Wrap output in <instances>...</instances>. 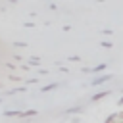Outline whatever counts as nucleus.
<instances>
[{"label":"nucleus","mask_w":123,"mask_h":123,"mask_svg":"<svg viewBox=\"0 0 123 123\" xmlns=\"http://www.w3.org/2000/svg\"><path fill=\"white\" fill-rule=\"evenodd\" d=\"M104 123H123V110H119V111H115V113L108 115Z\"/></svg>","instance_id":"1"},{"label":"nucleus","mask_w":123,"mask_h":123,"mask_svg":"<svg viewBox=\"0 0 123 123\" xmlns=\"http://www.w3.org/2000/svg\"><path fill=\"white\" fill-rule=\"evenodd\" d=\"M108 81H111V75H100V77H94L88 85H90V86H98V85H104V83H108Z\"/></svg>","instance_id":"2"},{"label":"nucleus","mask_w":123,"mask_h":123,"mask_svg":"<svg viewBox=\"0 0 123 123\" xmlns=\"http://www.w3.org/2000/svg\"><path fill=\"white\" fill-rule=\"evenodd\" d=\"M85 110H86L85 106H73V108H67L63 113H65V115H75V117H77V115L85 113Z\"/></svg>","instance_id":"3"},{"label":"nucleus","mask_w":123,"mask_h":123,"mask_svg":"<svg viewBox=\"0 0 123 123\" xmlns=\"http://www.w3.org/2000/svg\"><path fill=\"white\" fill-rule=\"evenodd\" d=\"M110 92H111V90H100V92H96V94H92V96H90V102H98V100H102V98L110 96Z\"/></svg>","instance_id":"4"},{"label":"nucleus","mask_w":123,"mask_h":123,"mask_svg":"<svg viewBox=\"0 0 123 123\" xmlns=\"http://www.w3.org/2000/svg\"><path fill=\"white\" fill-rule=\"evenodd\" d=\"M21 111H23V110H6L4 115H6V117H21Z\"/></svg>","instance_id":"5"},{"label":"nucleus","mask_w":123,"mask_h":123,"mask_svg":"<svg viewBox=\"0 0 123 123\" xmlns=\"http://www.w3.org/2000/svg\"><path fill=\"white\" fill-rule=\"evenodd\" d=\"M37 113H38L37 110H23V111H21V119H27V117H35Z\"/></svg>","instance_id":"6"},{"label":"nucleus","mask_w":123,"mask_h":123,"mask_svg":"<svg viewBox=\"0 0 123 123\" xmlns=\"http://www.w3.org/2000/svg\"><path fill=\"white\" fill-rule=\"evenodd\" d=\"M106 67H108L106 63H98V65H94V67L90 69V73H102V71H104Z\"/></svg>","instance_id":"7"},{"label":"nucleus","mask_w":123,"mask_h":123,"mask_svg":"<svg viewBox=\"0 0 123 123\" xmlns=\"http://www.w3.org/2000/svg\"><path fill=\"white\" fill-rule=\"evenodd\" d=\"M29 65L37 67V65H40V60H38V58H31V60H29Z\"/></svg>","instance_id":"8"},{"label":"nucleus","mask_w":123,"mask_h":123,"mask_svg":"<svg viewBox=\"0 0 123 123\" xmlns=\"http://www.w3.org/2000/svg\"><path fill=\"white\" fill-rule=\"evenodd\" d=\"M100 46H104V48H111V42H110V40H102Z\"/></svg>","instance_id":"9"},{"label":"nucleus","mask_w":123,"mask_h":123,"mask_svg":"<svg viewBox=\"0 0 123 123\" xmlns=\"http://www.w3.org/2000/svg\"><path fill=\"white\" fill-rule=\"evenodd\" d=\"M13 46H15V48H25L27 42H13Z\"/></svg>","instance_id":"10"},{"label":"nucleus","mask_w":123,"mask_h":123,"mask_svg":"<svg viewBox=\"0 0 123 123\" xmlns=\"http://www.w3.org/2000/svg\"><path fill=\"white\" fill-rule=\"evenodd\" d=\"M102 33H104V35H106V37H110V35H111V33H113V31H111V29H104V31H102Z\"/></svg>","instance_id":"11"},{"label":"nucleus","mask_w":123,"mask_h":123,"mask_svg":"<svg viewBox=\"0 0 123 123\" xmlns=\"http://www.w3.org/2000/svg\"><path fill=\"white\" fill-rule=\"evenodd\" d=\"M71 123H81V119H79V115H77V117H73V119H71Z\"/></svg>","instance_id":"12"},{"label":"nucleus","mask_w":123,"mask_h":123,"mask_svg":"<svg viewBox=\"0 0 123 123\" xmlns=\"http://www.w3.org/2000/svg\"><path fill=\"white\" fill-rule=\"evenodd\" d=\"M2 102H4V98H2V96H0V104H2Z\"/></svg>","instance_id":"13"}]
</instances>
